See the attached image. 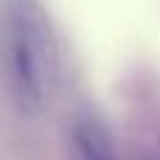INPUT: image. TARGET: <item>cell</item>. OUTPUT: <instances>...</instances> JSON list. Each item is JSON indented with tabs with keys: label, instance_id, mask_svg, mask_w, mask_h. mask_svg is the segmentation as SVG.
Masks as SVG:
<instances>
[{
	"label": "cell",
	"instance_id": "cell-1",
	"mask_svg": "<svg viewBox=\"0 0 160 160\" xmlns=\"http://www.w3.org/2000/svg\"><path fill=\"white\" fill-rule=\"evenodd\" d=\"M8 96L22 115L45 110L59 79V39L39 0H3Z\"/></svg>",
	"mask_w": 160,
	"mask_h": 160
},
{
	"label": "cell",
	"instance_id": "cell-2",
	"mask_svg": "<svg viewBox=\"0 0 160 160\" xmlns=\"http://www.w3.org/2000/svg\"><path fill=\"white\" fill-rule=\"evenodd\" d=\"M68 158L70 160H118L110 129L98 118H79L68 132Z\"/></svg>",
	"mask_w": 160,
	"mask_h": 160
}]
</instances>
